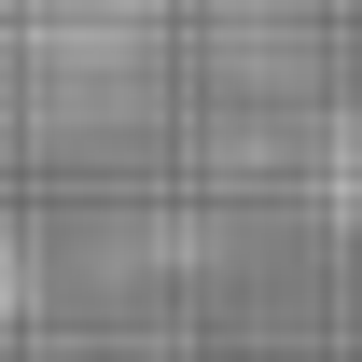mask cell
<instances>
[{"label": "cell", "mask_w": 362, "mask_h": 362, "mask_svg": "<svg viewBox=\"0 0 362 362\" xmlns=\"http://www.w3.org/2000/svg\"><path fill=\"white\" fill-rule=\"evenodd\" d=\"M139 28H153V0H42V42L70 56V42H98V56H126Z\"/></svg>", "instance_id": "6da1fadb"}, {"label": "cell", "mask_w": 362, "mask_h": 362, "mask_svg": "<svg viewBox=\"0 0 362 362\" xmlns=\"http://www.w3.org/2000/svg\"><path fill=\"white\" fill-rule=\"evenodd\" d=\"M320 181H334V209H349V223H362V112H349V126H334V153H320Z\"/></svg>", "instance_id": "7a4b0ae2"}]
</instances>
